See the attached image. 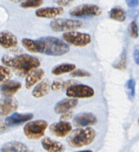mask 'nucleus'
<instances>
[{"mask_svg":"<svg viewBox=\"0 0 139 152\" xmlns=\"http://www.w3.org/2000/svg\"><path fill=\"white\" fill-rule=\"evenodd\" d=\"M1 62L7 68H12L20 77L27 76L40 65L38 58L29 54H20L14 57L4 55L1 58Z\"/></svg>","mask_w":139,"mask_h":152,"instance_id":"1","label":"nucleus"},{"mask_svg":"<svg viewBox=\"0 0 139 152\" xmlns=\"http://www.w3.org/2000/svg\"><path fill=\"white\" fill-rule=\"evenodd\" d=\"M36 53L49 56H58L69 51V46L65 42L53 37H44L35 40Z\"/></svg>","mask_w":139,"mask_h":152,"instance_id":"2","label":"nucleus"},{"mask_svg":"<svg viewBox=\"0 0 139 152\" xmlns=\"http://www.w3.org/2000/svg\"><path fill=\"white\" fill-rule=\"evenodd\" d=\"M96 137V132L92 128L79 129L73 131L67 139L68 145L73 148H81L90 145Z\"/></svg>","mask_w":139,"mask_h":152,"instance_id":"3","label":"nucleus"},{"mask_svg":"<svg viewBox=\"0 0 139 152\" xmlns=\"http://www.w3.org/2000/svg\"><path fill=\"white\" fill-rule=\"evenodd\" d=\"M48 125L47 122L42 120L29 122L24 126V134L28 139L37 140L44 136Z\"/></svg>","mask_w":139,"mask_h":152,"instance_id":"4","label":"nucleus"},{"mask_svg":"<svg viewBox=\"0 0 139 152\" xmlns=\"http://www.w3.org/2000/svg\"><path fill=\"white\" fill-rule=\"evenodd\" d=\"M83 26V22L77 19H56L51 21L50 27L52 31L55 32L68 31L71 32L74 30H77Z\"/></svg>","mask_w":139,"mask_h":152,"instance_id":"5","label":"nucleus"},{"mask_svg":"<svg viewBox=\"0 0 139 152\" xmlns=\"http://www.w3.org/2000/svg\"><path fill=\"white\" fill-rule=\"evenodd\" d=\"M63 38L66 42L78 47H84L88 45L92 41V38L89 34L77 31L64 33L63 34Z\"/></svg>","mask_w":139,"mask_h":152,"instance_id":"6","label":"nucleus"},{"mask_svg":"<svg viewBox=\"0 0 139 152\" xmlns=\"http://www.w3.org/2000/svg\"><path fill=\"white\" fill-rule=\"evenodd\" d=\"M102 13V9L95 4H83L73 7L69 11L71 16L82 17V16H97Z\"/></svg>","mask_w":139,"mask_h":152,"instance_id":"7","label":"nucleus"},{"mask_svg":"<svg viewBox=\"0 0 139 152\" xmlns=\"http://www.w3.org/2000/svg\"><path fill=\"white\" fill-rule=\"evenodd\" d=\"M95 94V91L91 87L82 84H76L66 90V96L71 99L89 98Z\"/></svg>","mask_w":139,"mask_h":152,"instance_id":"8","label":"nucleus"},{"mask_svg":"<svg viewBox=\"0 0 139 152\" xmlns=\"http://www.w3.org/2000/svg\"><path fill=\"white\" fill-rule=\"evenodd\" d=\"M51 133L58 137H65L72 130V126L66 121H60L51 125L49 128Z\"/></svg>","mask_w":139,"mask_h":152,"instance_id":"9","label":"nucleus"},{"mask_svg":"<svg viewBox=\"0 0 139 152\" xmlns=\"http://www.w3.org/2000/svg\"><path fill=\"white\" fill-rule=\"evenodd\" d=\"M18 102L13 97H5L0 99V116H7L17 110Z\"/></svg>","mask_w":139,"mask_h":152,"instance_id":"10","label":"nucleus"},{"mask_svg":"<svg viewBox=\"0 0 139 152\" xmlns=\"http://www.w3.org/2000/svg\"><path fill=\"white\" fill-rule=\"evenodd\" d=\"M22 84L15 80H8L4 82L0 86V92L5 97H12L13 95L20 90Z\"/></svg>","mask_w":139,"mask_h":152,"instance_id":"11","label":"nucleus"},{"mask_svg":"<svg viewBox=\"0 0 139 152\" xmlns=\"http://www.w3.org/2000/svg\"><path fill=\"white\" fill-rule=\"evenodd\" d=\"M97 123V117L92 113H81L76 116L73 120V124L76 127H86Z\"/></svg>","mask_w":139,"mask_h":152,"instance_id":"12","label":"nucleus"},{"mask_svg":"<svg viewBox=\"0 0 139 152\" xmlns=\"http://www.w3.org/2000/svg\"><path fill=\"white\" fill-rule=\"evenodd\" d=\"M17 38L9 31L0 32V45L5 49L14 48L17 46Z\"/></svg>","mask_w":139,"mask_h":152,"instance_id":"13","label":"nucleus"},{"mask_svg":"<svg viewBox=\"0 0 139 152\" xmlns=\"http://www.w3.org/2000/svg\"><path fill=\"white\" fill-rule=\"evenodd\" d=\"M64 12L62 7H49L40 8L36 11V16L40 18H55L63 14Z\"/></svg>","mask_w":139,"mask_h":152,"instance_id":"14","label":"nucleus"},{"mask_svg":"<svg viewBox=\"0 0 139 152\" xmlns=\"http://www.w3.org/2000/svg\"><path fill=\"white\" fill-rule=\"evenodd\" d=\"M77 103L78 102L76 99H64L55 105L54 111L57 114H63L74 108Z\"/></svg>","mask_w":139,"mask_h":152,"instance_id":"15","label":"nucleus"},{"mask_svg":"<svg viewBox=\"0 0 139 152\" xmlns=\"http://www.w3.org/2000/svg\"><path fill=\"white\" fill-rule=\"evenodd\" d=\"M33 118L32 114H18L14 113L7 117L5 120V125L8 126H17L24 123L30 121Z\"/></svg>","mask_w":139,"mask_h":152,"instance_id":"16","label":"nucleus"},{"mask_svg":"<svg viewBox=\"0 0 139 152\" xmlns=\"http://www.w3.org/2000/svg\"><path fill=\"white\" fill-rule=\"evenodd\" d=\"M45 75V71L43 69H34L27 75L25 79V88L31 89L37 83L42 80Z\"/></svg>","mask_w":139,"mask_h":152,"instance_id":"17","label":"nucleus"},{"mask_svg":"<svg viewBox=\"0 0 139 152\" xmlns=\"http://www.w3.org/2000/svg\"><path fill=\"white\" fill-rule=\"evenodd\" d=\"M42 145L47 152H63L65 147L61 142L46 137L42 140Z\"/></svg>","mask_w":139,"mask_h":152,"instance_id":"18","label":"nucleus"},{"mask_svg":"<svg viewBox=\"0 0 139 152\" xmlns=\"http://www.w3.org/2000/svg\"><path fill=\"white\" fill-rule=\"evenodd\" d=\"M0 152H31L25 144L17 141H12L4 144Z\"/></svg>","mask_w":139,"mask_h":152,"instance_id":"19","label":"nucleus"},{"mask_svg":"<svg viewBox=\"0 0 139 152\" xmlns=\"http://www.w3.org/2000/svg\"><path fill=\"white\" fill-rule=\"evenodd\" d=\"M51 88L50 81L48 80H43L35 86L32 91V95L35 98H41L47 95Z\"/></svg>","mask_w":139,"mask_h":152,"instance_id":"20","label":"nucleus"},{"mask_svg":"<svg viewBox=\"0 0 139 152\" xmlns=\"http://www.w3.org/2000/svg\"><path fill=\"white\" fill-rule=\"evenodd\" d=\"M76 66L74 64H60V65H58L57 66H55L54 68H53L51 73L54 75L59 76L64 74H66V73L73 72Z\"/></svg>","mask_w":139,"mask_h":152,"instance_id":"21","label":"nucleus"},{"mask_svg":"<svg viewBox=\"0 0 139 152\" xmlns=\"http://www.w3.org/2000/svg\"><path fill=\"white\" fill-rule=\"evenodd\" d=\"M110 18L118 22H124L126 19V12L120 7H115L111 9L110 13Z\"/></svg>","mask_w":139,"mask_h":152,"instance_id":"22","label":"nucleus"},{"mask_svg":"<svg viewBox=\"0 0 139 152\" xmlns=\"http://www.w3.org/2000/svg\"><path fill=\"white\" fill-rule=\"evenodd\" d=\"M12 77V72L10 68L6 66L0 65V83L8 81Z\"/></svg>","mask_w":139,"mask_h":152,"instance_id":"23","label":"nucleus"},{"mask_svg":"<svg viewBox=\"0 0 139 152\" xmlns=\"http://www.w3.org/2000/svg\"><path fill=\"white\" fill-rule=\"evenodd\" d=\"M126 92L128 96L130 99H132L135 97V81L133 79H130L126 83Z\"/></svg>","mask_w":139,"mask_h":152,"instance_id":"24","label":"nucleus"},{"mask_svg":"<svg viewBox=\"0 0 139 152\" xmlns=\"http://www.w3.org/2000/svg\"><path fill=\"white\" fill-rule=\"evenodd\" d=\"M22 45L28 51L31 53H36V42L35 40L30 39H23L22 40Z\"/></svg>","mask_w":139,"mask_h":152,"instance_id":"25","label":"nucleus"},{"mask_svg":"<svg viewBox=\"0 0 139 152\" xmlns=\"http://www.w3.org/2000/svg\"><path fill=\"white\" fill-rule=\"evenodd\" d=\"M43 3V0H28V1H22L20 6L24 8H35L41 6Z\"/></svg>","mask_w":139,"mask_h":152,"instance_id":"26","label":"nucleus"},{"mask_svg":"<svg viewBox=\"0 0 139 152\" xmlns=\"http://www.w3.org/2000/svg\"><path fill=\"white\" fill-rule=\"evenodd\" d=\"M129 35L131 37L135 39L138 38V27L137 25V22L135 21H132V22L129 25Z\"/></svg>","mask_w":139,"mask_h":152,"instance_id":"27","label":"nucleus"},{"mask_svg":"<svg viewBox=\"0 0 139 152\" xmlns=\"http://www.w3.org/2000/svg\"><path fill=\"white\" fill-rule=\"evenodd\" d=\"M70 75L71 77H90L91 74L88 71H84V70L78 69L71 72Z\"/></svg>","mask_w":139,"mask_h":152,"instance_id":"28","label":"nucleus"},{"mask_svg":"<svg viewBox=\"0 0 139 152\" xmlns=\"http://www.w3.org/2000/svg\"><path fill=\"white\" fill-rule=\"evenodd\" d=\"M114 67L120 70H124L126 68V51L122 53L120 61L115 64Z\"/></svg>","mask_w":139,"mask_h":152,"instance_id":"29","label":"nucleus"},{"mask_svg":"<svg viewBox=\"0 0 139 152\" xmlns=\"http://www.w3.org/2000/svg\"><path fill=\"white\" fill-rule=\"evenodd\" d=\"M63 83H60V82H59V81L54 82L51 85V89L53 91L60 90V89L63 88Z\"/></svg>","mask_w":139,"mask_h":152,"instance_id":"30","label":"nucleus"},{"mask_svg":"<svg viewBox=\"0 0 139 152\" xmlns=\"http://www.w3.org/2000/svg\"><path fill=\"white\" fill-rule=\"evenodd\" d=\"M76 83H77V82L74 81V80H68V81L65 82V83L63 84V88L66 89L67 90L69 87L74 86V85H76Z\"/></svg>","mask_w":139,"mask_h":152,"instance_id":"31","label":"nucleus"},{"mask_svg":"<svg viewBox=\"0 0 139 152\" xmlns=\"http://www.w3.org/2000/svg\"><path fill=\"white\" fill-rule=\"evenodd\" d=\"M71 117H72V112L68 111V112L65 113V114H63L60 119H61V121H65V120L71 119Z\"/></svg>","mask_w":139,"mask_h":152,"instance_id":"32","label":"nucleus"},{"mask_svg":"<svg viewBox=\"0 0 139 152\" xmlns=\"http://www.w3.org/2000/svg\"><path fill=\"white\" fill-rule=\"evenodd\" d=\"M126 4H127V5L129 6V7H135L139 4V1H136V0H130V1H126Z\"/></svg>","mask_w":139,"mask_h":152,"instance_id":"33","label":"nucleus"},{"mask_svg":"<svg viewBox=\"0 0 139 152\" xmlns=\"http://www.w3.org/2000/svg\"><path fill=\"white\" fill-rule=\"evenodd\" d=\"M56 4H57L58 5L60 6H69L70 4H71V1H55Z\"/></svg>","mask_w":139,"mask_h":152,"instance_id":"34","label":"nucleus"},{"mask_svg":"<svg viewBox=\"0 0 139 152\" xmlns=\"http://www.w3.org/2000/svg\"><path fill=\"white\" fill-rule=\"evenodd\" d=\"M134 59L135 63L139 65V50H135L134 52Z\"/></svg>","mask_w":139,"mask_h":152,"instance_id":"35","label":"nucleus"},{"mask_svg":"<svg viewBox=\"0 0 139 152\" xmlns=\"http://www.w3.org/2000/svg\"><path fill=\"white\" fill-rule=\"evenodd\" d=\"M77 152H93V151H90V150H86V151H77Z\"/></svg>","mask_w":139,"mask_h":152,"instance_id":"36","label":"nucleus"},{"mask_svg":"<svg viewBox=\"0 0 139 152\" xmlns=\"http://www.w3.org/2000/svg\"><path fill=\"white\" fill-rule=\"evenodd\" d=\"M138 125H139V119H138Z\"/></svg>","mask_w":139,"mask_h":152,"instance_id":"37","label":"nucleus"}]
</instances>
